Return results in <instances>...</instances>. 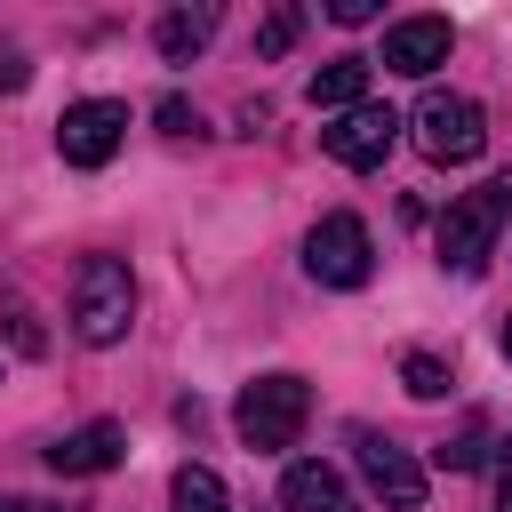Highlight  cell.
<instances>
[{"label": "cell", "mask_w": 512, "mask_h": 512, "mask_svg": "<svg viewBox=\"0 0 512 512\" xmlns=\"http://www.w3.org/2000/svg\"><path fill=\"white\" fill-rule=\"evenodd\" d=\"M136 320V280L120 256H80L72 272V336L80 344H120Z\"/></svg>", "instance_id": "1"}, {"label": "cell", "mask_w": 512, "mask_h": 512, "mask_svg": "<svg viewBox=\"0 0 512 512\" xmlns=\"http://www.w3.org/2000/svg\"><path fill=\"white\" fill-rule=\"evenodd\" d=\"M504 216H512V176L448 200V216H440V264L448 272H480L488 248H496V232H504Z\"/></svg>", "instance_id": "2"}, {"label": "cell", "mask_w": 512, "mask_h": 512, "mask_svg": "<svg viewBox=\"0 0 512 512\" xmlns=\"http://www.w3.org/2000/svg\"><path fill=\"white\" fill-rule=\"evenodd\" d=\"M304 416H312V392H304V376H288V368L240 384V400H232V424H240L248 448H288V440L304 432Z\"/></svg>", "instance_id": "3"}, {"label": "cell", "mask_w": 512, "mask_h": 512, "mask_svg": "<svg viewBox=\"0 0 512 512\" xmlns=\"http://www.w3.org/2000/svg\"><path fill=\"white\" fill-rule=\"evenodd\" d=\"M416 144H424V160H480V144H488V120H480V104L472 96H448V88H432L424 104H416Z\"/></svg>", "instance_id": "4"}, {"label": "cell", "mask_w": 512, "mask_h": 512, "mask_svg": "<svg viewBox=\"0 0 512 512\" xmlns=\"http://www.w3.org/2000/svg\"><path fill=\"white\" fill-rule=\"evenodd\" d=\"M368 264H376V248H368V224H360V216L336 208V216L312 224V240H304V272H312L320 288H360Z\"/></svg>", "instance_id": "5"}, {"label": "cell", "mask_w": 512, "mask_h": 512, "mask_svg": "<svg viewBox=\"0 0 512 512\" xmlns=\"http://www.w3.org/2000/svg\"><path fill=\"white\" fill-rule=\"evenodd\" d=\"M120 136H128V104H112V96L64 104V120H56V152H64L72 168H104V160L120 152Z\"/></svg>", "instance_id": "6"}, {"label": "cell", "mask_w": 512, "mask_h": 512, "mask_svg": "<svg viewBox=\"0 0 512 512\" xmlns=\"http://www.w3.org/2000/svg\"><path fill=\"white\" fill-rule=\"evenodd\" d=\"M392 136H400V112H392V104H352V112H336V120L320 128L328 160H344V168H384Z\"/></svg>", "instance_id": "7"}, {"label": "cell", "mask_w": 512, "mask_h": 512, "mask_svg": "<svg viewBox=\"0 0 512 512\" xmlns=\"http://www.w3.org/2000/svg\"><path fill=\"white\" fill-rule=\"evenodd\" d=\"M360 472H368V488H376L392 512H416V504H424V464H416L408 448H392L384 432H360Z\"/></svg>", "instance_id": "8"}, {"label": "cell", "mask_w": 512, "mask_h": 512, "mask_svg": "<svg viewBox=\"0 0 512 512\" xmlns=\"http://www.w3.org/2000/svg\"><path fill=\"white\" fill-rule=\"evenodd\" d=\"M384 64L408 72V80H424L432 64H448V16H400L384 32Z\"/></svg>", "instance_id": "9"}, {"label": "cell", "mask_w": 512, "mask_h": 512, "mask_svg": "<svg viewBox=\"0 0 512 512\" xmlns=\"http://www.w3.org/2000/svg\"><path fill=\"white\" fill-rule=\"evenodd\" d=\"M128 456V432L120 424H80V432H64L56 448H48V464L64 472V480H96V472H112Z\"/></svg>", "instance_id": "10"}, {"label": "cell", "mask_w": 512, "mask_h": 512, "mask_svg": "<svg viewBox=\"0 0 512 512\" xmlns=\"http://www.w3.org/2000/svg\"><path fill=\"white\" fill-rule=\"evenodd\" d=\"M280 504H288V512H344L336 464H288V472H280Z\"/></svg>", "instance_id": "11"}, {"label": "cell", "mask_w": 512, "mask_h": 512, "mask_svg": "<svg viewBox=\"0 0 512 512\" xmlns=\"http://www.w3.org/2000/svg\"><path fill=\"white\" fill-rule=\"evenodd\" d=\"M368 104V56H336L312 72V112H352Z\"/></svg>", "instance_id": "12"}, {"label": "cell", "mask_w": 512, "mask_h": 512, "mask_svg": "<svg viewBox=\"0 0 512 512\" xmlns=\"http://www.w3.org/2000/svg\"><path fill=\"white\" fill-rule=\"evenodd\" d=\"M208 32H216V8H176V16H160V56L168 64H184V56H200L208 48Z\"/></svg>", "instance_id": "13"}, {"label": "cell", "mask_w": 512, "mask_h": 512, "mask_svg": "<svg viewBox=\"0 0 512 512\" xmlns=\"http://www.w3.org/2000/svg\"><path fill=\"white\" fill-rule=\"evenodd\" d=\"M168 504H176V512H232V496H224V480H216L208 464H184V472L168 480Z\"/></svg>", "instance_id": "14"}, {"label": "cell", "mask_w": 512, "mask_h": 512, "mask_svg": "<svg viewBox=\"0 0 512 512\" xmlns=\"http://www.w3.org/2000/svg\"><path fill=\"white\" fill-rule=\"evenodd\" d=\"M400 384H408L416 400H440L456 376H448V360H440V352H408V360H400Z\"/></svg>", "instance_id": "15"}, {"label": "cell", "mask_w": 512, "mask_h": 512, "mask_svg": "<svg viewBox=\"0 0 512 512\" xmlns=\"http://www.w3.org/2000/svg\"><path fill=\"white\" fill-rule=\"evenodd\" d=\"M296 32H304V8H272V16L256 24V56H288Z\"/></svg>", "instance_id": "16"}, {"label": "cell", "mask_w": 512, "mask_h": 512, "mask_svg": "<svg viewBox=\"0 0 512 512\" xmlns=\"http://www.w3.org/2000/svg\"><path fill=\"white\" fill-rule=\"evenodd\" d=\"M8 344H16L24 360H40V352H48V336H40V320L24 312V296H8Z\"/></svg>", "instance_id": "17"}, {"label": "cell", "mask_w": 512, "mask_h": 512, "mask_svg": "<svg viewBox=\"0 0 512 512\" xmlns=\"http://www.w3.org/2000/svg\"><path fill=\"white\" fill-rule=\"evenodd\" d=\"M480 440H488V424H480V416H472V424H464V432H456V440H448V448H440V464H448V472H472V464H480V456H488V448H480Z\"/></svg>", "instance_id": "18"}, {"label": "cell", "mask_w": 512, "mask_h": 512, "mask_svg": "<svg viewBox=\"0 0 512 512\" xmlns=\"http://www.w3.org/2000/svg\"><path fill=\"white\" fill-rule=\"evenodd\" d=\"M160 128H168V136H192L200 120H192V104H184V96H168V104H160Z\"/></svg>", "instance_id": "19"}, {"label": "cell", "mask_w": 512, "mask_h": 512, "mask_svg": "<svg viewBox=\"0 0 512 512\" xmlns=\"http://www.w3.org/2000/svg\"><path fill=\"white\" fill-rule=\"evenodd\" d=\"M328 16H336V24H368V16H376V0H328Z\"/></svg>", "instance_id": "20"}, {"label": "cell", "mask_w": 512, "mask_h": 512, "mask_svg": "<svg viewBox=\"0 0 512 512\" xmlns=\"http://www.w3.org/2000/svg\"><path fill=\"white\" fill-rule=\"evenodd\" d=\"M496 512H512V440H504V464H496Z\"/></svg>", "instance_id": "21"}, {"label": "cell", "mask_w": 512, "mask_h": 512, "mask_svg": "<svg viewBox=\"0 0 512 512\" xmlns=\"http://www.w3.org/2000/svg\"><path fill=\"white\" fill-rule=\"evenodd\" d=\"M24 80H32V72H24V64H16V56H8V64H0V96H16V88H24Z\"/></svg>", "instance_id": "22"}, {"label": "cell", "mask_w": 512, "mask_h": 512, "mask_svg": "<svg viewBox=\"0 0 512 512\" xmlns=\"http://www.w3.org/2000/svg\"><path fill=\"white\" fill-rule=\"evenodd\" d=\"M0 512H48V504H32V496H0Z\"/></svg>", "instance_id": "23"}, {"label": "cell", "mask_w": 512, "mask_h": 512, "mask_svg": "<svg viewBox=\"0 0 512 512\" xmlns=\"http://www.w3.org/2000/svg\"><path fill=\"white\" fill-rule=\"evenodd\" d=\"M504 360H512V320H504Z\"/></svg>", "instance_id": "24"}]
</instances>
